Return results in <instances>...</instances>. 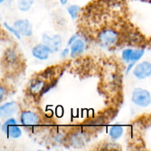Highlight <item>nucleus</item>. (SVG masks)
<instances>
[{"instance_id":"4be33fe9","label":"nucleus","mask_w":151,"mask_h":151,"mask_svg":"<svg viewBox=\"0 0 151 151\" xmlns=\"http://www.w3.org/2000/svg\"><path fill=\"white\" fill-rule=\"evenodd\" d=\"M77 38H78V34L75 33V34H74V35H72V36H71L70 38H69V39L68 40V42H67L68 45L70 46L71 44H72V43H73L74 41H75V40L77 39Z\"/></svg>"},{"instance_id":"2eb2a0df","label":"nucleus","mask_w":151,"mask_h":151,"mask_svg":"<svg viewBox=\"0 0 151 151\" xmlns=\"http://www.w3.org/2000/svg\"><path fill=\"white\" fill-rule=\"evenodd\" d=\"M144 54L145 50H141V49H139V50H133L131 55V57H130V62L138 61V60H139L143 57Z\"/></svg>"},{"instance_id":"ddd939ff","label":"nucleus","mask_w":151,"mask_h":151,"mask_svg":"<svg viewBox=\"0 0 151 151\" xmlns=\"http://www.w3.org/2000/svg\"><path fill=\"white\" fill-rule=\"evenodd\" d=\"M123 132L124 128L122 125H114L110 128L109 131V134L111 139L116 141V140L119 139L122 137Z\"/></svg>"},{"instance_id":"20e7f679","label":"nucleus","mask_w":151,"mask_h":151,"mask_svg":"<svg viewBox=\"0 0 151 151\" xmlns=\"http://www.w3.org/2000/svg\"><path fill=\"white\" fill-rule=\"evenodd\" d=\"M131 99L136 106L142 108L148 107L151 103L150 93L147 90L142 88H134Z\"/></svg>"},{"instance_id":"f257e3e1","label":"nucleus","mask_w":151,"mask_h":151,"mask_svg":"<svg viewBox=\"0 0 151 151\" xmlns=\"http://www.w3.org/2000/svg\"><path fill=\"white\" fill-rule=\"evenodd\" d=\"M21 64V56L19 52L13 47H9L3 53L1 65L9 72L15 71Z\"/></svg>"},{"instance_id":"393cba45","label":"nucleus","mask_w":151,"mask_h":151,"mask_svg":"<svg viewBox=\"0 0 151 151\" xmlns=\"http://www.w3.org/2000/svg\"><path fill=\"white\" fill-rule=\"evenodd\" d=\"M4 1H5V0H0V4H2V3L4 2Z\"/></svg>"},{"instance_id":"6e6552de","label":"nucleus","mask_w":151,"mask_h":151,"mask_svg":"<svg viewBox=\"0 0 151 151\" xmlns=\"http://www.w3.org/2000/svg\"><path fill=\"white\" fill-rule=\"evenodd\" d=\"M13 26L19 31L21 35L25 37H30L33 34V27L32 24L28 19H22L15 21Z\"/></svg>"},{"instance_id":"f8f14e48","label":"nucleus","mask_w":151,"mask_h":151,"mask_svg":"<svg viewBox=\"0 0 151 151\" xmlns=\"http://www.w3.org/2000/svg\"><path fill=\"white\" fill-rule=\"evenodd\" d=\"M85 43L82 39L80 38H77L73 43L70 45V54L71 57L75 58L77 57L78 55H80L83 52L84 50H85Z\"/></svg>"},{"instance_id":"412c9836","label":"nucleus","mask_w":151,"mask_h":151,"mask_svg":"<svg viewBox=\"0 0 151 151\" xmlns=\"http://www.w3.org/2000/svg\"><path fill=\"white\" fill-rule=\"evenodd\" d=\"M135 64H136V62H134V61H131L128 63V67H127L126 72H125V74H126V75H128V74L133 69H134Z\"/></svg>"},{"instance_id":"7ed1b4c3","label":"nucleus","mask_w":151,"mask_h":151,"mask_svg":"<svg viewBox=\"0 0 151 151\" xmlns=\"http://www.w3.org/2000/svg\"><path fill=\"white\" fill-rule=\"evenodd\" d=\"M0 128L2 132L5 134L9 138L19 139L22 135V129L17 125L16 119L13 117L6 119V120L1 124Z\"/></svg>"},{"instance_id":"4468645a","label":"nucleus","mask_w":151,"mask_h":151,"mask_svg":"<svg viewBox=\"0 0 151 151\" xmlns=\"http://www.w3.org/2000/svg\"><path fill=\"white\" fill-rule=\"evenodd\" d=\"M18 7L22 12L29 10L34 4V0H18Z\"/></svg>"},{"instance_id":"aec40b11","label":"nucleus","mask_w":151,"mask_h":151,"mask_svg":"<svg viewBox=\"0 0 151 151\" xmlns=\"http://www.w3.org/2000/svg\"><path fill=\"white\" fill-rule=\"evenodd\" d=\"M7 95V88L4 84L0 83V103L6 98Z\"/></svg>"},{"instance_id":"b1692460","label":"nucleus","mask_w":151,"mask_h":151,"mask_svg":"<svg viewBox=\"0 0 151 151\" xmlns=\"http://www.w3.org/2000/svg\"><path fill=\"white\" fill-rule=\"evenodd\" d=\"M59 1H60V3L62 5H65V4L68 3V0H59Z\"/></svg>"},{"instance_id":"a211bd4d","label":"nucleus","mask_w":151,"mask_h":151,"mask_svg":"<svg viewBox=\"0 0 151 151\" xmlns=\"http://www.w3.org/2000/svg\"><path fill=\"white\" fill-rule=\"evenodd\" d=\"M55 74V69L53 67L48 68L47 69L44 71L42 74H41V78L44 80L51 79Z\"/></svg>"},{"instance_id":"f3484780","label":"nucleus","mask_w":151,"mask_h":151,"mask_svg":"<svg viewBox=\"0 0 151 151\" xmlns=\"http://www.w3.org/2000/svg\"><path fill=\"white\" fill-rule=\"evenodd\" d=\"M3 27H4L5 28V29H7L8 32H10V33L13 34V35H14L16 38H17V39H19V40L21 39V38H22V35H21V34L19 33V31H18L17 29L14 27L10 25L8 23H7V22H6L3 23Z\"/></svg>"},{"instance_id":"1a4fd4ad","label":"nucleus","mask_w":151,"mask_h":151,"mask_svg":"<svg viewBox=\"0 0 151 151\" xmlns=\"http://www.w3.org/2000/svg\"><path fill=\"white\" fill-rule=\"evenodd\" d=\"M40 122L38 114L32 111H23L20 115V122L24 126H35Z\"/></svg>"},{"instance_id":"f03ea898","label":"nucleus","mask_w":151,"mask_h":151,"mask_svg":"<svg viewBox=\"0 0 151 151\" xmlns=\"http://www.w3.org/2000/svg\"><path fill=\"white\" fill-rule=\"evenodd\" d=\"M119 40L117 31L111 28H106L100 31L97 35L98 43L103 47H111L116 45Z\"/></svg>"},{"instance_id":"39448f33","label":"nucleus","mask_w":151,"mask_h":151,"mask_svg":"<svg viewBox=\"0 0 151 151\" xmlns=\"http://www.w3.org/2000/svg\"><path fill=\"white\" fill-rule=\"evenodd\" d=\"M41 43L46 46L50 50V52H56L59 51L62 45V38L60 35H49L48 34L44 33L42 35Z\"/></svg>"},{"instance_id":"0eeeda50","label":"nucleus","mask_w":151,"mask_h":151,"mask_svg":"<svg viewBox=\"0 0 151 151\" xmlns=\"http://www.w3.org/2000/svg\"><path fill=\"white\" fill-rule=\"evenodd\" d=\"M133 75L139 80H145L150 77L151 64L149 61H143L138 63L133 69Z\"/></svg>"},{"instance_id":"423d86ee","label":"nucleus","mask_w":151,"mask_h":151,"mask_svg":"<svg viewBox=\"0 0 151 151\" xmlns=\"http://www.w3.org/2000/svg\"><path fill=\"white\" fill-rule=\"evenodd\" d=\"M20 108L15 101L7 102L0 106V119H6L18 113Z\"/></svg>"},{"instance_id":"a878e982","label":"nucleus","mask_w":151,"mask_h":151,"mask_svg":"<svg viewBox=\"0 0 151 151\" xmlns=\"http://www.w3.org/2000/svg\"><path fill=\"white\" fill-rule=\"evenodd\" d=\"M1 122H0V128H1Z\"/></svg>"},{"instance_id":"9b49d317","label":"nucleus","mask_w":151,"mask_h":151,"mask_svg":"<svg viewBox=\"0 0 151 151\" xmlns=\"http://www.w3.org/2000/svg\"><path fill=\"white\" fill-rule=\"evenodd\" d=\"M47 86L45 80L42 78H36L31 82L29 86V91L32 95H38L41 92H44Z\"/></svg>"},{"instance_id":"5701e85b","label":"nucleus","mask_w":151,"mask_h":151,"mask_svg":"<svg viewBox=\"0 0 151 151\" xmlns=\"http://www.w3.org/2000/svg\"><path fill=\"white\" fill-rule=\"evenodd\" d=\"M69 52H70V51H69V49L65 48V49H63V50L61 51V52H60V56H61L62 58H66L69 55Z\"/></svg>"},{"instance_id":"6ab92c4d","label":"nucleus","mask_w":151,"mask_h":151,"mask_svg":"<svg viewBox=\"0 0 151 151\" xmlns=\"http://www.w3.org/2000/svg\"><path fill=\"white\" fill-rule=\"evenodd\" d=\"M133 51V49H125V50H122V58L123 59L124 61L128 63L130 62V57H131V52Z\"/></svg>"},{"instance_id":"dca6fc26","label":"nucleus","mask_w":151,"mask_h":151,"mask_svg":"<svg viewBox=\"0 0 151 151\" xmlns=\"http://www.w3.org/2000/svg\"><path fill=\"white\" fill-rule=\"evenodd\" d=\"M80 10H81V7L79 5H78V4H72V5H70L67 8L68 13H69L71 18L73 20L77 19V17L78 16V14H79Z\"/></svg>"},{"instance_id":"9d476101","label":"nucleus","mask_w":151,"mask_h":151,"mask_svg":"<svg viewBox=\"0 0 151 151\" xmlns=\"http://www.w3.org/2000/svg\"><path fill=\"white\" fill-rule=\"evenodd\" d=\"M32 55L35 58L40 60H46L49 58L50 55V51L44 44H38L32 47Z\"/></svg>"}]
</instances>
